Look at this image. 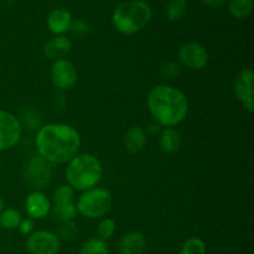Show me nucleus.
Listing matches in <instances>:
<instances>
[{"label":"nucleus","instance_id":"1","mask_svg":"<svg viewBox=\"0 0 254 254\" xmlns=\"http://www.w3.org/2000/svg\"><path fill=\"white\" fill-rule=\"evenodd\" d=\"M35 145L37 154L50 164H64L78 154L81 136L68 124L50 123L39 128Z\"/></svg>","mask_w":254,"mask_h":254},{"label":"nucleus","instance_id":"2","mask_svg":"<svg viewBox=\"0 0 254 254\" xmlns=\"http://www.w3.org/2000/svg\"><path fill=\"white\" fill-rule=\"evenodd\" d=\"M146 104L151 116L160 127L173 128L185 121L189 113V102L180 89L159 84L148 94Z\"/></svg>","mask_w":254,"mask_h":254},{"label":"nucleus","instance_id":"3","mask_svg":"<svg viewBox=\"0 0 254 254\" xmlns=\"http://www.w3.org/2000/svg\"><path fill=\"white\" fill-rule=\"evenodd\" d=\"M103 175L102 164L92 154H77L66 168L67 185L73 190L87 191L96 188Z\"/></svg>","mask_w":254,"mask_h":254},{"label":"nucleus","instance_id":"4","mask_svg":"<svg viewBox=\"0 0 254 254\" xmlns=\"http://www.w3.org/2000/svg\"><path fill=\"white\" fill-rule=\"evenodd\" d=\"M153 16L151 7L145 1L129 0L123 1L114 9L112 22L119 32L133 35L141 31Z\"/></svg>","mask_w":254,"mask_h":254},{"label":"nucleus","instance_id":"5","mask_svg":"<svg viewBox=\"0 0 254 254\" xmlns=\"http://www.w3.org/2000/svg\"><path fill=\"white\" fill-rule=\"evenodd\" d=\"M76 207L77 212L89 220L103 217L112 207V195L106 189H89L79 196Z\"/></svg>","mask_w":254,"mask_h":254},{"label":"nucleus","instance_id":"6","mask_svg":"<svg viewBox=\"0 0 254 254\" xmlns=\"http://www.w3.org/2000/svg\"><path fill=\"white\" fill-rule=\"evenodd\" d=\"M52 168L49 161L35 154L27 159L24 166V179L31 188L44 189L51 181Z\"/></svg>","mask_w":254,"mask_h":254},{"label":"nucleus","instance_id":"7","mask_svg":"<svg viewBox=\"0 0 254 254\" xmlns=\"http://www.w3.org/2000/svg\"><path fill=\"white\" fill-rule=\"evenodd\" d=\"M21 133L19 119L10 112L0 109V151L14 148L20 141Z\"/></svg>","mask_w":254,"mask_h":254},{"label":"nucleus","instance_id":"8","mask_svg":"<svg viewBox=\"0 0 254 254\" xmlns=\"http://www.w3.org/2000/svg\"><path fill=\"white\" fill-rule=\"evenodd\" d=\"M233 94L250 113L254 111V73L251 68H245L233 81Z\"/></svg>","mask_w":254,"mask_h":254},{"label":"nucleus","instance_id":"9","mask_svg":"<svg viewBox=\"0 0 254 254\" xmlns=\"http://www.w3.org/2000/svg\"><path fill=\"white\" fill-rule=\"evenodd\" d=\"M26 250L30 254H57L60 251V240L54 232L36 231L27 238Z\"/></svg>","mask_w":254,"mask_h":254},{"label":"nucleus","instance_id":"10","mask_svg":"<svg viewBox=\"0 0 254 254\" xmlns=\"http://www.w3.org/2000/svg\"><path fill=\"white\" fill-rule=\"evenodd\" d=\"M51 82L56 88L66 91L71 89L77 82V69L74 64L67 59L54 61L50 72Z\"/></svg>","mask_w":254,"mask_h":254},{"label":"nucleus","instance_id":"11","mask_svg":"<svg viewBox=\"0 0 254 254\" xmlns=\"http://www.w3.org/2000/svg\"><path fill=\"white\" fill-rule=\"evenodd\" d=\"M179 60L188 68L201 71L208 64L207 50L197 42H186L179 49Z\"/></svg>","mask_w":254,"mask_h":254},{"label":"nucleus","instance_id":"12","mask_svg":"<svg viewBox=\"0 0 254 254\" xmlns=\"http://www.w3.org/2000/svg\"><path fill=\"white\" fill-rule=\"evenodd\" d=\"M25 210L31 220H41L46 217L51 210V202L49 197L41 191H34L29 193L25 200Z\"/></svg>","mask_w":254,"mask_h":254},{"label":"nucleus","instance_id":"13","mask_svg":"<svg viewBox=\"0 0 254 254\" xmlns=\"http://www.w3.org/2000/svg\"><path fill=\"white\" fill-rule=\"evenodd\" d=\"M72 50V41L64 35H57L44 45L45 56L52 61L66 59Z\"/></svg>","mask_w":254,"mask_h":254},{"label":"nucleus","instance_id":"14","mask_svg":"<svg viewBox=\"0 0 254 254\" xmlns=\"http://www.w3.org/2000/svg\"><path fill=\"white\" fill-rule=\"evenodd\" d=\"M46 22L49 30L52 34H55V36L64 35V32L68 31L69 26H71V12L64 7H57V9L50 11V14L47 15Z\"/></svg>","mask_w":254,"mask_h":254},{"label":"nucleus","instance_id":"15","mask_svg":"<svg viewBox=\"0 0 254 254\" xmlns=\"http://www.w3.org/2000/svg\"><path fill=\"white\" fill-rule=\"evenodd\" d=\"M146 248L145 237L140 232H129L121 238L119 254H144Z\"/></svg>","mask_w":254,"mask_h":254},{"label":"nucleus","instance_id":"16","mask_svg":"<svg viewBox=\"0 0 254 254\" xmlns=\"http://www.w3.org/2000/svg\"><path fill=\"white\" fill-rule=\"evenodd\" d=\"M146 131L141 127H130L124 135V146L127 151L131 154H136L144 149L146 145Z\"/></svg>","mask_w":254,"mask_h":254},{"label":"nucleus","instance_id":"17","mask_svg":"<svg viewBox=\"0 0 254 254\" xmlns=\"http://www.w3.org/2000/svg\"><path fill=\"white\" fill-rule=\"evenodd\" d=\"M159 144L164 153L175 154L178 153L181 146V135L176 129L165 128L160 131Z\"/></svg>","mask_w":254,"mask_h":254},{"label":"nucleus","instance_id":"18","mask_svg":"<svg viewBox=\"0 0 254 254\" xmlns=\"http://www.w3.org/2000/svg\"><path fill=\"white\" fill-rule=\"evenodd\" d=\"M51 212L52 217L57 222H71L74 220L77 216V207L73 202H66V203H54L51 206Z\"/></svg>","mask_w":254,"mask_h":254},{"label":"nucleus","instance_id":"19","mask_svg":"<svg viewBox=\"0 0 254 254\" xmlns=\"http://www.w3.org/2000/svg\"><path fill=\"white\" fill-rule=\"evenodd\" d=\"M228 10L236 19H246L252 14L253 0H227Z\"/></svg>","mask_w":254,"mask_h":254},{"label":"nucleus","instance_id":"20","mask_svg":"<svg viewBox=\"0 0 254 254\" xmlns=\"http://www.w3.org/2000/svg\"><path fill=\"white\" fill-rule=\"evenodd\" d=\"M22 220L21 213L15 208H4L0 212V226L5 230H16Z\"/></svg>","mask_w":254,"mask_h":254},{"label":"nucleus","instance_id":"21","mask_svg":"<svg viewBox=\"0 0 254 254\" xmlns=\"http://www.w3.org/2000/svg\"><path fill=\"white\" fill-rule=\"evenodd\" d=\"M188 10V0H169L166 4V16L170 21H178Z\"/></svg>","mask_w":254,"mask_h":254},{"label":"nucleus","instance_id":"22","mask_svg":"<svg viewBox=\"0 0 254 254\" xmlns=\"http://www.w3.org/2000/svg\"><path fill=\"white\" fill-rule=\"evenodd\" d=\"M78 254H109V248L104 241L93 237L83 243Z\"/></svg>","mask_w":254,"mask_h":254},{"label":"nucleus","instance_id":"23","mask_svg":"<svg viewBox=\"0 0 254 254\" xmlns=\"http://www.w3.org/2000/svg\"><path fill=\"white\" fill-rule=\"evenodd\" d=\"M179 254H206V245L201 238H189L181 247Z\"/></svg>","mask_w":254,"mask_h":254},{"label":"nucleus","instance_id":"24","mask_svg":"<svg viewBox=\"0 0 254 254\" xmlns=\"http://www.w3.org/2000/svg\"><path fill=\"white\" fill-rule=\"evenodd\" d=\"M57 238L60 241H66V242H71L74 238L78 236V225L73 221L71 222L62 223L61 227L57 231Z\"/></svg>","mask_w":254,"mask_h":254},{"label":"nucleus","instance_id":"25","mask_svg":"<svg viewBox=\"0 0 254 254\" xmlns=\"http://www.w3.org/2000/svg\"><path fill=\"white\" fill-rule=\"evenodd\" d=\"M116 222L112 218H104L99 222L98 227H97V235H98V238L102 241H108L111 240L112 237L116 233Z\"/></svg>","mask_w":254,"mask_h":254},{"label":"nucleus","instance_id":"26","mask_svg":"<svg viewBox=\"0 0 254 254\" xmlns=\"http://www.w3.org/2000/svg\"><path fill=\"white\" fill-rule=\"evenodd\" d=\"M74 190L69 185H61L55 190L54 203L73 202Z\"/></svg>","mask_w":254,"mask_h":254},{"label":"nucleus","instance_id":"27","mask_svg":"<svg viewBox=\"0 0 254 254\" xmlns=\"http://www.w3.org/2000/svg\"><path fill=\"white\" fill-rule=\"evenodd\" d=\"M68 31H71V34L73 35L74 37H77V39H83V37H86L87 35L89 34L91 27H89V24L86 20L77 19L74 20V21L72 20Z\"/></svg>","mask_w":254,"mask_h":254},{"label":"nucleus","instance_id":"28","mask_svg":"<svg viewBox=\"0 0 254 254\" xmlns=\"http://www.w3.org/2000/svg\"><path fill=\"white\" fill-rule=\"evenodd\" d=\"M161 73H163V76L166 77L178 76V74L180 73V64H179L178 62L174 61L168 62V64L161 68Z\"/></svg>","mask_w":254,"mask_h":254},{"label":"nucleus","instance_id":"29","mask_svg":"<svg viewBox=\"0 0 254 254\" xmlns=\"http://www.w3.org/2000/svg\"><path fill=\"white\" fill-rule=\"evenodd\" d=\"M19 230L21 232V235L24 236H30L34 231V222H32L31 218H25V220H21L19 225Z\"/></svg>","mask_w":254,"mask_h":254},{"label":"nucleus","instance_id":"30","mask_svg":"<svg viewBox=\"0 0 254 254\" xmlns=\"http://www.w3.org/2000/svg\"><path fill=\"white\" fill-rule=\"evenodd\" d=\"M201 1L210 7H218V6H222L227 0H201Z\"/></svg>","mask_w":254,"mask_h":254},{"label":"nucleus","instance_id":"31","mask_svg":"<svg viewBox=\"0 0 254 254\" xmlns=\"http://www.w3.org/2000/svg\"><path fill=\"white\" fill-rule=\"evenodd\" d=\"M4 210V198L1 197V195H0V212Z\"/></svg>","mask_w":254,"mask_h":254},{"label":"nucleus","instance_id":"32","mask_svg":"<svg viewBox=\"0 0 254 254\" xmlns=\"http://www.w3.org/2000/svg\"><path fill=\"white\" fill-rule=\"evenodd\" d=\"M136 1H144V0H136Z\"/></svg>","mask_w":254,"mask_h":254},{"label":"nucleus","instance_id":"33","mask_svg":"<svg viewBox=\"0 0 254 254\" xmlns=\"http://www.w3.org/2000/svg\"><path fill=\"white\" fill-rule=\"evenodd\" d=\"M0 164H1V158H0Z\"/></svg>","mask_w":254,"mask_h":254}]
</instances>
